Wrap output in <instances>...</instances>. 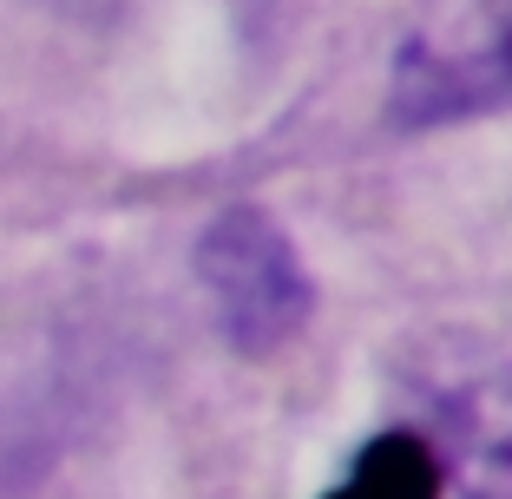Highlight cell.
Here are the masks:
<instances>
[{"instance_id":"277c9868","label":"cell","mask_w":512,"mask_h":499,"mask_svg":"<svg viewBox=\"0 0 512 499\" xmlns=\"http://www.w3.org/2000/svg\"><path fill=\"white\" fill-rule=\"evenodd\" d=\"M440 486H447V473H440L434 440L388 427L348 460V473L322 499H440Z\"/></svg>"},{"instance_id":"3957f363","label":"cell","mask_w":512,"mask_h":499,"mask_svg":"<svg viewBox=\"0 0 512 499\" xmlns=\"http://www.w3.org/2000/svg\"><path fill=\"white\" fill-rule=\"evenodd\" d=\"M512 106V7L467 33H414L394 60L388 112L401 125H440Z\"/></svg>"},{"instance_id":"6da1fadb","label":"cell","mask_w":512,"mask_h":499,"mask_svg":"<svg viewBox=\"0 0 512 499\" xmlns=\"http://www.w3.org/2000/svg\"><path fill=\"white\" fill-rule=\"evenodd\" d=\"M197 283L217 309V329L237 355H270L309 322V270L276 217L256 204H230L204 237H197Z\"/></svg>"},{"instance_id":"7a4b0ae2","label":"cell","mask_w":512,"mask_h":499,"mask_svg":"<svg viewBox=\"0 0 512 499\" xmlns=\"http://www.w3.org/2000/svg\"><path fill=\"white\" fill-rule=\"evenodd\" d=\"M427 401L440 414V473L460 499H512V362L453 348L427 375Z\"/></svg>"}]
</instances>
